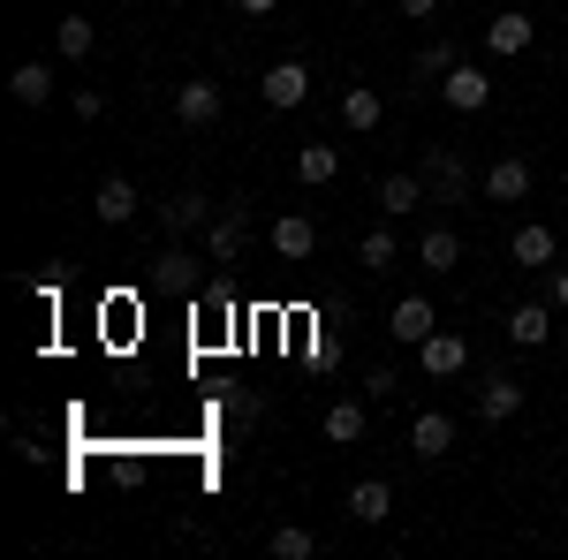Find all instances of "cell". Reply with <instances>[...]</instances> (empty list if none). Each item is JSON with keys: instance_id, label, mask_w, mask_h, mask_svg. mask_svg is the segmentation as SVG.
Masks as SVG:
<instances>
[{"instance_id": "cell-28", "label": "cell", "mask_w": 568, "mask_h": 560, "mask_svg": "<svg viewBox=\"0 0 568 560\" xmlns=\"http://www.w3.org/2000/svg\"><path fill=\"white\" fill-rule=\"evenodd\" d=\"M265 546H273V560H311V553H318V530H304V522H281Z\"/></svg>"}, {"instance_id": "cell-4", "label": "cell", "mask_w": 568, "mask_h": 560, "mask_svg": "<svg viewBox=\"0 0 568 560\" xmlns=\"http://www.w3.org/2000/svg\"><path fill=\"white\" fill-rule=\"evenodd\" d=\"M220 114H227V91H220L213 77H182L175 84V122L182 130H213Z\"/></svg>"}, {"instance_id": "cell-12", "label": "cell", "mask_w": 568, "mask_h": 560, "mask_svg": "<svg viewBox=\"0 0 568 560\" xmlns=\"http://www.w3.org/2000/svg\"><path fill=\"white\" fill-rule=\"evenodd\" d=\"M387 334H394L402 348H417L425 334H439V310H433V296H402V303L387 310Z\"/></svg>"}, {"instance_id": "cell-5", "label": "cell", "mask_w": 568, "mask_h": 560, "mask_svg": "<svg viewBox=\"0 0 568 560\" xmlns=\"http://www.w3.org/2000/svg\"><path fill=\"white\" fill-rule=\"evenodd\" d=\"M439 106H455V114H485V106H493V77L470 69V61H455V69L439 77Z\"/></svg>"}, {"instance_id": "cell-8", "label": "cell", "mask_w": 568, "mask_h": 560, "mask_svg": "<svg viewBox=\"0 0 568 560\" xmlns=\"http://www.w3.org/2000/svg\"><path fill=\"white\" fill-rule=\"evenodd\" d=\"M213 197L205 190H175V197H160V235H205L213 227Z\"/></svg>"}, {"instance_id": "cell-10", "label": "cell", "mask_w": 568, "mask_h": 560, "mask_svg": "<svg viewBox=\"0 0 568 560\" xmlns=\"http://www.w3.org/2000/svg\"><path fill=\"white\" fill-rule=\"evenodd\" d=\"M265 243H273V258H281V265H304L311 251H318V220H311V213H281L273 227H265Z\"/></svg>"}, {"instance_id": "cell-27", "label": "cell", "mask_w": 568, "mask_h": 560, "mask_svg": "<svg viewBox=\"0 0 568 560\" xmlns=\"http://www.w3.org/2000/svg\"><path fill=\"white\" fill-rule=\"evenodd\" d=\"M334 174H342V152H334V144H304V152H296V182H304V190H326Z\"/></svg>"}, {"instance_id": "cell-18", "label": "cell", "mask_w": 568, "mask_h": 560, "mask_svg": "<svg viewBox=\"0 0 568 560\" xmlns=\"http://www.w3.org/2000/svg\"><path fill=\"white\" fill-rule=\"evenodd\" d=\"M455 61H463V53H455V39H433L425 53H417V61H409V91H417V99L433 91V99H439V77H447Z\"/></svg>"}, {"instance_id": "cell-24", "label": "cell", "mask_w": 568, "mask_h": 560, "mask_svg": "<svg viewBox=\"0 0 568 560\" xmlns=\"http://www.w3.org/2000/svg\"><path fill=\"white\" fill-rule=\"evenodd\" d=\"M417 265H425V273H455V265H463V235H455V227H425V235H417Z\"/></svg>"}, {"instance_id": "cell-6", "label": "cell", "mask_w": 568, "mask_h": 560, "mask_svg": "<svg viewBox=\"0 0 568 560\" xmlns=\"http://www.w3.org/2000/svg\"><path fill=\"white\" fill-rule=\"evenodd\" d=\"M417 371H425V379H455V371H470V334H447V326L425 334V342H417Z\"/></svg>"}, {"instance_id": "cell-29", "label": "cell", "mask_w": 568, "mask_h": 560, "mask_svg": "<svg viewBox=\"0 0 568 560\" xmlns=\"http://www.w3.org/2000/svg\"><path fill=\"white\" fill-rule=\"evenodd\" d=\"M394 394H402V371L394 364H372L364 371V401H394Z\"/></svg>"}, {"instance_id": "cell-21", "label": "cell", "mask_w": 568, "mask_h": 560, "mask_svg": "<svg viewBox=\"0 0 568 560\" xmlns=\"http://www.w3.org/2000/svg\"><path fill=\"white\" fill-rule=\"evenodd\" d=\"M554 251H561V243H554V227H546V220H524V227L508 235V258L530 265V273H538V265H554Z\"/></svg>"}, {"instance_id": "cell-2", "label": "cell", "mask_w": 568, "mask_h": 560, "mask_svg": "<svg viewBox=\"0 0 568 560\" xmlns=\"http://www.w3.org/2000/svg\"><path fill=\"white\" fill-rule=\"evenodd\" d=\"M243 251H251V205L227 197V205L213 213V227H205V258L213 265H243Z\"/></svg>"}, {"instance_id": "cell-11", "label": "cell", "mask_w": 568, "mask_h": 560, "mask_svg": "<svg viewBox=\"0 0 568 560\" xmlns=\"http://www.w3.org/2000/svg\"><path fill=\"white\" fill-rule=\"evenodd\" d=\"M136 205H144V197H136V182H130V174H106V182L91 190V213H99V227H130Z\"/></svg>"}, {"instance_id": "cell-15", "label": "cell", "mask_w": 568, "mask_h": 560, "mask_svg": "<svg viewBox=\"0 0 568 560\" xmlns=\"http://www.w3.org/2000/svg\"><path fill=\"white\" fill-rule=\"evenodd\" d=\"M485 53H500V61H524L530 53V16L524 8H500V16L485 23Z\"/></svg>"}, {"instance_id": "cell-20", "label": "cell", "mask_w": 568, "mask_h": 560, "mask_svg": "<svg viewBox=\"0 0 568 560\" xmlns=\"http://www.w3.org/2000/svg\"><path fill=\"white\" fill-rule=\"evenodd\" d=\"M508 342L516 348H546L554 342V303H516V310H508Z\"/></svg>"}, {"instance_id": "cell-22", "label": "cell", "mask_w": 568, "mask_h": 560, "mask_svg": "<svg viewBox=\"0 0 568 560\" xmlns=\"http://www.w3.org/2000/svg\"><path fill=\"white\" fill-rule=\"evenodd\" d=\"M8 99L39 114L45 99H53V69H45V61H16V69H8Z\"/></svg>"}, {"instance_id": "cell-7", "label": "cell", "mask_w": 568, "mask_h": 560, "mask_svg": "<svg viewBox=\"0 0 568 560\" xmlns=\"http://www.w3.org/2000/svg\"><path fill=\"white\" fill-rule=\"evenodd\" d=\"M258 99L273 106V114H288V106H304V99H311V69L296 61V53H288V61H273V69L258 77Z\"/></svg>"}, {"instance_id": "cell-33", "label": "cell", "mask_w": 568, "mask_h": 560, "mask_svg": "<svg viewBox=\"0 0 568 560\" xmlns=\"http://www.w3.org/2000/svg\"><path fill=\"white\" fill-rule=\"evenodd\" d=\"M235 8H243V16H273L281 0H235Z\"/></svg>"}, {"instance_id": "cell-30", "label": "cell", "mask_w": 568, "mask_h": 560, "mask_svg": "<svg viewBox=\"0 0 568 560\" xmlns=\"http://www.w3.org/2000/svg\"><path fill=\"white\" fill-rule=\"evenodd\" d=\"M69 114H77V122H99V114H106V91H99V84H77V91H69Z\"/></svg>"}, {"instance_id": "cell-14", "label": "cell", "mask_w": 568, "mask_h": 560, "mask_svg": "<svg viewBox=\"0 0 568 560\" xmlns=\"http://www.w3.org/2000/svg\"><path fill=\"white\" fill-rule=\"evenodd\" d=\"M318 431L334 439V447H364V431H372V401H326V417H318Z\"/></svg>"}, {"instance_id": "cell-25", "label": "cell", "mask_w": 568, "mask_h": 560, "mask_svg": "<svg viewBox=\"0 0 568 560\" xmlns=\"http://www.w3.org/2000/svg\"><path fill=\"white\" fill-rule=\"evenodd\" d=\"M91 45H99V23H91V16H61V23H53V53H61V61H91Z\"/></svg>"}, {"instance_id": "cell-3", "label": "cell", "mask_w": 568, "mask_h": 560, "mask_svg": "<svg viewBox=\"0 0 568 560\" xmlns=\"http://www.w3.org/2000/svg\"><path fill=\"white\" fill-rule=\"evenodd\" d=\"M530 387L524 379H508V371H485L478 394H470V409H478V425H508V417H524Z\"/></svg>"}, {"instance_id": "cell-26", "label": "cell", "mask_w": 568, "mask_h": 560, "mask_svg": "<svg viewBox=\"0 0 568 560\" xmlns=\"http://www.w3.org/2000/svg\"><path fill=\"white\" fill-rule=\"evenodd\" d=\"M356 265H364V273H394V265H402V235H394V227L356 235Z\"/></svg>"}, {"instance_id": "cell-23", "label": "cell", "mask_w": 568, "mask_h": 560, "mask_svg": "<svg viewBox=\"0 0 568 560\" xmlns=\"http://www.w3.org/2000/svg\"><path fill=\"white\" fill-rule=\"evenodd\" d=\"M342 122H349L356 136H372L379 122H387V99H379L372 84H349V91H342Z\"/></svg>"}, {"instance_id": "cell-17", "label": "cell", "mask_w": 568, "mask_h": 560, "mask_svg": "<svg viewBox=\"0 0 568 560\" xmlns=\"http://www.w3.org/2000/svg\"><path fill=\"white\" fill-rule=\"evenodd\" d=\"M387 516H394V485L387 477H356L349 485V522H372V530H379Z\"/></svg>"}, {"instance_id": "cell-9", "label": "cell", "mask_w": 568, "mask_h": 560, "mask_svg": "<svg viewBox=\"0 0 568 560\" xmlns=\"http://www.w3.org/2000/svg\"><path fill=\"white\" fill-rule=\"evenodd\" d=\"M455 417H447V409H417V417H409V455H417V462H447V455H455Z\"/></svg>"}, {"instance_id": "cell-32", "label": "cell", "mask_w": 568, "mask_h": 560, "mask_svg": "<svg viewBox=\"0 0 568 560\" xmlns=\"http://www.w3.org/2000/svg\"><path fill=\"white\" fill-rule=\"evenodd\" d=\"M394 8H402L409 23H433V16H439V0H394Z\"/></svg>"}, {"instance_id": "cell-13", "label": "cell", "mask_w": 568, "mask_h": 560, "mask_svg": "<svg viewBox=\"0 0 568 560\" xmlns=\"http://www.w3.org/2000/svg\"><path fill=\"white\" fill-rule=\"evenodd\" d=\"M197 251H182L175 235H168V251H160V258H152V281H160V288H175V296H197V288H205V281H197Z\"/></svg>"}, {"instance_id": "cell-19", "label": "cell", "mask_w": 568, "mask_h": 560, "mask_svg": "<svg viewBox=\"0 0 568 560\" xmlns=\"http://www.w3.org/2000/svg\"><path fill=\"white\" fill-rule=\"evenodd\" d=\"M417 205H433L425 174H387V182H379V213H387V220H409Z\"/></svg>"}, {"instance_id": "cell-1", "label": "cell", "mask_w": 568, "mask_h": 560, "mask_svg": "<svg viewBox=\"0 0 568 560\" xmlns=\"http://www.w3.org/2000/svg\"><path fill=\"white\" fill-rule=\"evenodd\" d=\"M425 190H433V205H470V160L455 152V144H425Z\"/></svg>"}, {"instance_id": "cell-31", "label": "cell", "mask_w": 568, "mask_h": 560, "mask_svg": "<svg viewBox=\"0 0 568 560\" xmlns=\"http://www.w3.org/2000/svg\"><path fill=\"white\" fill-rule=\"evenodd\" d=\"M546 303H554V310H568V265H554V281H546Z\"/></svg>"}, {"instance_id": "cell-16", "label": "cell", "mask_w": 568, "mask_h": 560, "mask_svg": "<svg viewBox=\"0 0 568 560\" xmlns=\"http://www.w3.org/2000/svg\"><path fill=\"white\" fill-rule=\"evenodd\" d=\"M485 197H493V205H524L530 197V160L524 152H508V160L485 167Z\"/></svg>"}]
</instances>
